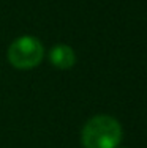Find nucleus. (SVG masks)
I'll list each match as a JSON object with an SVG mask.
<instances>
[{
    "mask_svg": "<svg viewBox=\"0 0 147 148\" xmlns=\"http://www.w3.org/2000/svg\"><path fill=\"white\" fill-rule=\"evenodd\" d=\"M84 148H117L122 140V126L109 115L87 120L81 132Z\"/></svg>",
    "mask_w": 147,
    "mask_h": 148,
    "instance_id": "obj_1",
    "label": "nucleus"
},
{
    "mask_svg": "<svg viewBox=\"0 0 147 148\" xmlns=\"http://www.w3.org/2000/svg\"><path fill=\"white\" fill-rule=\"evenodd\" d=\"M44 47L35 36H21L8 47V62L17 69H30L41 63Z\"/></svg>",
    "mask_w": 147,
    "mask_h": 148,
    "instance_id": "obj_2",
    "label": "nucleus"
},
{
    "mask_svg": "<svg viewBox=\"0 0 147 148\" xmlns=\"http://www.w3.org/2000/svg\"><path fill=\"white\" fill-rule=\"evenodd\" d=\"M117 148H119V147H117Z\"/></svg>",
    "mask_w": 147,
    "mask_h": 148,
    "instance_id": "obj_4",
    "label": "nucleus"
},
{
    "mask_svg": "<svg viewBox=\"0 0 147 148\" xmlns=\"http://www.w3.org/2000/svg\"><path fill=\"white\" fill-rule=\"evenodd\" d=\"M49 62L59 69H68L75 65L76 54L71 49V46L66 44H57L49 52Z\"/></svg>",
    "mask_w": 147,
    "mask_h": 148,
    "instance_id": "obj_3",
    "label": "nucleus"
}]
</instances>
